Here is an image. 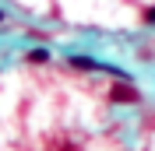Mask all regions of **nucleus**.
I'll list each match as a JSON object with an SVG mask.
<instances>
[{"mask_svg": "<svg viewBox=\"0 0 155 151\" xmlns=\"http://www.w3.org/2000/svg\"><path fill=\"white\" fill-rule=\"evenodd\" d=\"M109 98H113V102H127V105L141 102V95H137V88H130V85H116L113 92H109Z\"/></svg>", "mask_w": 155, "mask_h": 151, "instance_id": "1", "label": "nucleus"}, {"mask_svg": "<svg viewBox=\"0 0 155 151\" xmlns=\"http://www.w3.org/2000/svg\"><path fill=\"white\" fill-rule=\"evenodd\" d=\"M71 67H78V70H109V67L95 63V60H88V56H71Z\"/></svg>", "mask_w": 155, "mask_h": 151, "instance_id": "2", "label": "nucleus"}, {"mask_svg": "<svg viewBox=\"0 0 155 151\" xmlns=\"http://www.w3.org/2000/svg\"><path fill=\"white\" fill-rule=\"evenodd\" d=\"M46 60H49L46 49H32V53H28V63H46Z\"/></svg>", "mask_w": 155, "mask_h": 151, "instance_id": "3", "label": "nucleus"}, {"mask_svg": "<svg viewBox=\"0 0 155 151\" xmlns=\"http://www.w3.org/2000/svg\"><path fill=\"white\" fill-rule=\"evenodd\" d=\"M145 21H148V25H155V7H148V11H145Z\"/></svg>", "mask_w": 155, "mask_h": 151, "instance_id": "4", "label": "nucleus"}, {"mask_svg": "<svg viewBox=\"0 0 155 151\" xmlns=\"http://www.w3.org/2000/svg\"><path fill=\"white\" fill-rule=\"evenodd\" d=\"M0 21H4V14H0Z\"/></svg>", "mask_w": 155, "mask_h": 151, "instance_id": "5", "label": "nucleus"}]
</instances>
